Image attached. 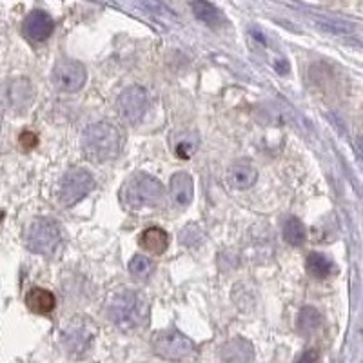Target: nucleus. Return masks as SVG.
<instances>
[{"label": "nucleus", "mask_w": 363, "mask_h": 363, "mask_svg": "<svg viewBox=\"0 0 363 363\" xmlns=\"http://www.w3.org/2000/svg\"><path fill=\"white\" fill-rule=\"evenodd\" d=\"M120 149H122V133L113 124L96 122L84 129L82 151L87 160L94 164H105L117 158Z\"/></svg>", "instance_id": "nucleus-2"}, {"label": "nucleus", "mask_w": 363, "mask_h": 363, "mask_svg": "<svg viewBox=\"0 0 363 363\" xmlns=\"http://www.w3.org/2000/svg\"><path fill=\"white\" fill-rule=\"evenodd\" d=\"M307 271L318 280H326L336 273V264L321 253H311L307 256Z\"/></svg>", "instance_id": "nucleus-18"}, {"label": "nucleus", "mask_w": 363, "mask_h": 363, "mask_svg": "<svg viewBox=\"0 0 363 363\" xmlns=\"http://www.w3.org/2000/svg\"><path fill=\"white\" fill-rule=\"evenodd\" d=\"M151 347L156 356H160L169 362H182L193 356L194 344L189 340L184 332L178 329H165L160 332H155L151 340Z\"/></svg>", "instance_id": "nucleus-6"}, {"label": "nucleus", "mask_w": 363, "mask_h": 363, "mask_svg": "<svg viewBox=\"0 0 363 363\" xmlns=\"http://www.w3.org/2000/svg\"><path fill=\"white\" fill-rule=\"evenodd\" d=\"M321 327V314L314 307H303L298 314V330L302 335H312Z\"/></svg>", "instance_id": "nucleus-19"}, {"label": "nucleus", "mask_w": 363, "mask_h": 363, "mask_svg": "<svg viewBox=\"0 0 363 363\" xmlns=\"http://www.w3.org/2000/svg\"><path fill=\"white\" fill-rule=\"evenodd\" d=\"M191 10H193L194 17H196L200 22L208 24V26H211V28H217V26H220L223 20L222 11L218 10L214 4H211L209 0H193Z\"/></svg>", "instance_id": "nucleus-17"}, {"label": "nucleus", "mask_w": 363, "mask_h": 363, "mask_svg": "<svg viewBox=\"0 0 363 363\" xmlns=\"http://www.w3.org/2000/svg\"><path fill=\"white\" fill-rule=\"evenodd\" d=\"M94 326L87 318H75L62 330V347L71 360H82L90 354L94 341Z\"/></svg>", "instance_id": "nucleus-5"}, {"label": "nucleus", "mask_w": 363, "mask_h": 363, "mask_svg": "<svg viewBox=\"0 0 363 363\" xmlns=\"http://www.w3.org/2000/svg\"><path fill=\"white\" fill-rule=\"evenodd\" d=\"M37 144H38V138L35 133L24 131L22 135H20V146H22L24 149H33V147H37Z\"/></svg>", "instance_id": "nucleus-23"}, {"label": "nucleus", "mask_w": 363, "mask_h": 363, "mask_svg": "<svg viewBox=\"0 0 363 363\" xmlns=\"http://www.w3.org/2000/svg\"><path fill=\"white\" fill-rule=\"evenodd\" d=\"M283 238H285V242H287L289 246H302L307 238L305 226H303L298 218H287L285 223H283Z\"/></svg>", "instance_id": "nucleus-20"}, {"label": "nucleus", "mask_w": 363, "mask_h": 363, "mask_svg": "<svg viewBox=\"0 0 363 363\" xmlns=\"http://www.w3.org/2000/svg\"><path fill=\"white\" fill-rule=\"evenodd\" d=\"M296 363H320V354H318V351L309 349L300 356Z\"/></svg>", "instance_id": "nucleus-24"}, {"label": "nucleus", "mask_w": 363, "mask_h": 363, "mask_svg": "<svg viewBox=\"0 0 363 363\" xmlns=\"http://www.w3.org/2000/svg\"><path fill=\"white\" fill-rule=\"evenodd\" d=\"M24 35L29 38V40H35V42H44L47 38L51 37L53 29H55V22L46 11H31V13L26 17L24 20Z\"/></svg>", "instance_id": "nucleus-11"}, {"label": "nucleus", "mask_w": 363, "mask_h": 363, "mask_svg": "<svg viewBox=\"0 0 363 363\" xmlns=\"http://www.w3.org/2000/svg\"><path fill=\"white\" fill-rule=\"evenodd\" d=\"M35 90L28 78H13L2 84L0 87V100L6 109L13 113H24L33 104Z\"/></svg>", "instance_id": "nucleus-8"}, {"label": "nucleus", "mask_w": 363, "mask_h": 363, "mask_svg": "<svg viewBox=\"0 0 363 363\" xmlns=\"http://www.w3.org/2000/svg\"><path fill=\"white\" fill-rule=\"evenodd\" d=\"M153 271H155V265H153V262L147 256L137 255L129 262V273H131L133 278L146 280L151 276Z\"/></svg>", "instance_id": "nucleus-22"}, {"label": "nucleus", "mask_w": 363, "mask_h": 363, "mask_svg": "<svg viewBox=\"0 0 363 363\" xmlns=\"http://www.w3.org/2000/svg\"><path fill=\"white\" fill-rule=\"evenodd\" d=\"M138 244H140L142 249L149 251L153 255H162L169 246V236L160 227H149V229L142 233Z\"/></svg>", "instance_id": "nucleus-15"}, {"label": "nucleus", "mask_w": 363, "mask_h": 363, "mask_svg": "<svg viewBox=\"0 0 363 363\" xmlns=\"http://www.w3.org/2000/svg\"><path fill=\"white\" fill-rule=\"evenodd\" d=\"M26 303L37 314H49L57 305V300H55V294L46 291V289L35 287L26 296Z\"/></svg>", "instance_id": "nucleus-16"}, {"label": "nucleus", "mask_w": 363, "mask_h": 363, "mask_svg": "<svg viewBox=\"0 0 363 363\" xmlns=\"http://www.w3.org/2000/svg\"><path fill=\"white\" fill-rule=\"evenodd\" d=\"M26 246L37 255H57L62 246L60 227L51 218H35L26 229Z\"/></svg>", "instance_id": "nucleus-4"}, {"label": "nucleus", "mask_w": 363, "mask_h": 363, "mask_svg": "<svg viewBox=\"0 0 363 363\" xmlns=\"http://www.w3.org/2000/svg\"><path fill=\"white\" fill-rule=\"evenodd\" d=\"M93 189L94 178L90 171L82 169V167L69 169L60 182L58 202H60L64 208L75 205L76 202H81L82 199H85Z\"/></svg>", "instance_id": "nucleus-7"}, {"label": "nucleus", "mask_w": 363, "mask_h": 363, "mask_svg": "<svg viewBox=\"0 0 363 363\" xmlns=\"http://www.w3.org/2000/svg\"><path fill=\"white\" fill-rule=\"evenodd\" d=\"M146 6L147 8H153L156 13H165L167 17H175V13H173L171 10H167L162 2H156V0H146Z\"/></svg>", "instance_id": "nucleus-25"}, {"label": "nucleus", "mask_w": 363, "mask_h": 363, "mask_svg": "<svg viewBox=\"0 0 363 363\" xmlns=\"http://www.w3.org/2000/svg\"><path fill=\"white\" fill-rule=\"evenodd\" d=\"M117 111L120 120L135 126L144 118L147 111V93L140 85H131L120 93L117 100Z\"/></svg>", "instance_id": "nucleus-9"}, {"label": "nucleus", "mask_w": 363, "mask_h": 363, "mask_svg": "<svg viewBox=\"0 0 363 363\" xmlns=\"http://www.w3.org/2000/svg\"><path fill=\"white\" fill-rule=\"evenodd\" d=\"M120 203L129 211L155 208L164 199V185L151 175L137 173L129 176L120 187Z\"/></svg>", "instance_id": "nucleus-3"}, {"label": "nucleus", "mask_w": 363, "mask_h": 363, "mask_svg": "<svg viewBox=\"0 0 363 363\" xmlns=\"http://www.w3.org/2000/svg\"><path fill=\"white\" fill-rule=\"evenodd\" d=\"M200 144V138L196 133H178L176 135V142H175V153L180 156V158H191V156L196 153Z\"/></svg>", "instance_id": "nucleus-21"}, {"label": "nucleus", "mask_w": 363, "mask_h": 363, "mask_svg": "<svg viewBox=\"0 0 363 363\" xmlns=\"http://www.w3.org/2000/svg\"><path fill=\"white\" fill-rule=\"evenodd\" d=\"M258 180V171L255 169V165L249 162H238L233 164L227 171V184L233 189L238 191H246V189L253 187Z\"/></svg>", "instance_id": "nucleus-13"}, {"label": "nucleus", "mask_w": 363, "mask_h": 363, "mask_svg": "<svg viewBox=\"0 0 363 363\" xmlns=\"http://www.w3.org/2000/svg\"><path fill=\"white\" fill-rule=\"evenodd\" d=\"M274 66H276V69H278L280 73H287V64H285V60L276 62V64H274Z\"/></svg>", "instance_id": "nucleus-26"}, {"label": "nucleus", "mask_w": 363, "mask_h": 363, "mask_svg": "<svg viewBox=\"0 0 363 363\" xmlns=\"http://www.w3.org/2000/svg\"><path fill=\"white\" fill-rule=\"evenodd\" d=\"M220 358H222V363H253L255 349L246 338H233L222 345Z\"/></svg>", "instance_id": "nucleus-12"}, {"label": "nucleus", "mask_w": 363, "mask_h": 363, "mask_svg": "<svg viewBox=\"0 0 363 363\" xmlns=\"http://www.w3.org/2000/svg\"><path fill=\"white\" fill-rule=\"evenodd\" d=\"M171 199L178 208H187L189 203L193 202L194 184L193 178L185 171H180L176 175L171 176Z\"/></svg>", "instance_id": "nucleus-14"}, {"label": "nucleus", "mask_w": 363, "mask_h": 363, "mask_svg": "<svg viewBox=\"0 0 363 363\" xmlns=\"http://www.w3.org/2000/svg\"><path fill=\"white\" fill-rule=\"evenodd\" d=\"M105 314L109 321L120 330H135L147 316V303L138 291L122 287L109 294L105 302Z\"/></svg>", "instance_id": "nucleus-1"}, {"label": "nucleus", "mask_w": 363, "mask_h": 363, "mask_svg": "<svg viewBox=\"0 0 363 363\" xmlns=\"http://www.w3.org/2000/svg\"><path fill=\"white\" fill-rule=\"evenodd\" d=\"M87 71L84 64L76 60H62L53 69V84L60 93H76L84 87Z\"/></svg>", "instance_id": "nucleus-10"}]
</instances>
